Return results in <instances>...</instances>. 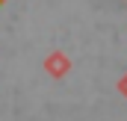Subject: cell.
I'll list each match as a JSON object with an SVG mask.
<instances>
[{
	"label": "cell",
	"instance_id": "obj_2",
	"mask_svg": "<svg viewBox=\"0 0 127 121\" xmlns=\"http://www.w3.org/2000/svg\"><path fill=\"white\" fill-rule=\"evenodd\" d=\"M118 94H121V97L127 100V74L121 77V80H118Z\"/></svg>",
	"mask_w": 127,
	"mask_h": 121
},
{
	"label": "cell",
	"instance_id": "obj_3",
	"mask_svg": "<svg viewBox=\"0 0 127 121\" xmlns=\"http://www.w3.org/2000/svg\"><path fill=\"white\" fill-rule=\"evenodd\" d=\"M3 3H6V0H0V6H3Z\"/></svg>",
	"mask_w": 127,
	"mask_h": 121
},
{
	"label": "cell",
	"instance_id": "obj_1",
	"mask_svg": "<svg viewBox=\"0 0 127 121\" xmlns=\"http://www.w3.org/2000/svg\"><path fill=\"white\" fill-rule=\"evenodd\" d=\"M44 71H47V77H53V80L68 77V71H71V56H68L65 50L47 53V56H44Z\"/></svg>",
	"mask_w": 127,
	"mask_h": 121
}]
</instances>
